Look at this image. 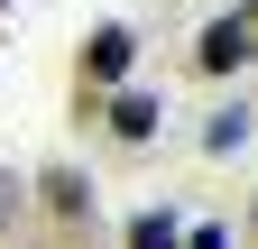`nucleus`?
Returning <instances> with one entry per match:
<instances>
[{
	"instance_id": "obj_1",
	"label": "nucleus",
	"mask_w": 258,
	"mask_h": 249,
	"mask_svg": "<svg viewBox=\"0 0 258 249\" xmlns=\"http://www.w3.org/2000/svg\"><path fill=\"white\" fill-rule=\"evenodd\" d=\"M249 55H258V0L203 28V46H194V65H203V74H231V65H249Z\"/></svg>"
},
{
	"instance_id": "obj_2",
	"label": "nucleus",
	"mask_w": 258,
	"mask_h": 249,
	"mask_svg": "<svg viewBox=\"0 0 258 249\" xmlns=\"http://www.w3.org/2000/svg\"><path fill=\"white\" fill-rule=\"evenodd\" d=\"M129 74V28H92V46H83V83H120Z\"/></svg>"
},
{
	"instance_id": "obj_3",
	"label": "nucleus",
	"mask_w": 258,
	"mask_h": 249,
	"mask_svg": "<svg viewBox=\"0 0 258 249\" xmlns=\"http://www.w3.org/2000/svg\"><path fill=\"white\" fill-rule=\"evenodd\" d=\"M46 203L64 212V222H92V184H83L74 166H55V175H46Z\"/></svg>"
},
{
	"instance_id": "obj_4",
	"label": "nucleus",
	"mask_w": 258,
	"mask_h": 249,
	"mask_svg": "<svg viewBox=\"0 0 258 249\" xmlns=\"http://www.w3.org/2000/svg\"><path fill=\"white\" fill-rule=\"evenodd\" d=\"M111 130L120 139H148L157 130V92H120V102H111Z\"/></svg>"
},
{
	"instance_id": "obj_5",
	"label": "nucleus",
	"mask_w": 258,
	"mask_h": 249,
	"mask_svg": "<svg viewBox=\"0 0 258 249\" xmlns=\"http://www.w3.org/2000/svg\"><path fill=\"white\" fill-rule=\"evenodd\" d=\"M249 139V111L231 102V111H212V130H203V148H212V157H231V148Z\"/></svg>"
},
{
	"instance_id": "obj_6",
	"label": "nucleus",
	"mask_w": 258,
	"mask_h": 249,
	"mask_svg": "<svg viewBox=\"0 0 258 249\" xmlns=\"http://www.w3.org/2000/svg\"><path fill=\"white\" fill-rule=\"evenodd\" d=\"M129 249H175V222H166V212H148V222H129Z\"/></svg>"
},
{
	"instance_id": "obj_7",
	"label": "nucleus",
	"mask_w": 258,
	"mask_h": 249,
	"mask_svg": "<svg viewBox=\"0 0 258 249\" xmlns=\"http://www.w3.org/2000/svg\"><path fill=\"white\" fill-rule=\"evenodd\" d=\"M10 212H19V175H0V231H10Z\"/></svg>"
},
{
	"instance_id": "obj_8",
	"label": "nucleus",
	"mask_w": 258,
	"mask_h": 249,
	"mask_svg": "<svg viewBox=\"0 0 258 249\" xmlns=\"http://www.w3.org/2000/svg\"><path fill=\"white\" fill-rule=\"evenodd\" d=\"M194 249H231V231H194Z\"/></svg>"
}]
</instances>
